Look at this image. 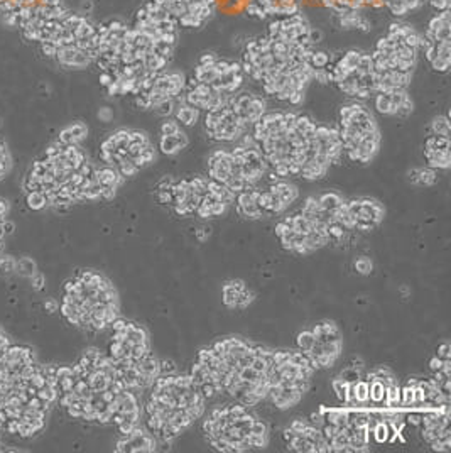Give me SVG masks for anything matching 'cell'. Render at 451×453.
Returning a JSON list of instances; mask_svg holds the SVG:
<instances>
[{"label": "cell", "instance_id": "obj_1", "mask_svg": "<svg viewBox=\"0 0 451 453\" xmlns=\"http://www.w3.org/2000/svg\"><path fill=\"white\" fill-rule=\"evenodd\" d=\"M66 10L63 0H0V17L26 39L44 20Z\"/></svg>", "mask_w": 451, "mask_h": 453}, {"label": "cell", "instance_id": "obj_2", "mask_svg": "<svg viewBox=\"0 0 451 453\" xmlns=\"http://www.w3.org/2000/svg\"><path fill=\"white\" fill-rule=\"evenodd\" d=\"M232 152L218 149L208 157V178L225 185L232 176Z\"/></svg>", "mask_w": 451, "mask_h": 453}, {"label": "cell", "instance_id": "obj_3", "mask_svg": "<svg viewBox=\"0 0 451 453\" xmlns=\"http://www.w3.org/2000/svg\"><path fill=\"white\" fill-rule=\"evenodd\" d=\"M235 207H237V213L243 218H248V220H257V218H262L264 213L259 210L257 203H255V186H248L247 190L240 191L237 193L235 196Z\"/></svg>", "mask_w": 451, "mask_h": 453}, {"label": "cell", "instance_id": "obj_4", "mask_svg": "<svg viewBox=\"0 0 451 453\" xmlns=\"http://www.w3.org/2000/svg\"><path fill=\"white\" fill-rule=\"evenodd\" d=\"M424 37L428 39V41H446V39H451L450 10L438 12L431 20H429V26H428V31H426Z\"/></svg>", "mask_w": 451, "mask_h": 453}, {"label": "cell", "instance_id": "obj_5", "mask_svg": "<svg viewBox=\"0 0 451 453\" xmlns=\"http://www.w3.org/2000/svg\"><path fill=\"white\" fill-rule=\"evenodd\" d=\"M88 136V127L83 122H74L69 123L68 127L59 132L58 142L61 144H73V146H80V142H83Z\"/></svg>", "mask_w": 451, "mask_h": 453}, {"label": "cell", "instance_id": "obj_6", "mask_svg": "<svg viewBox=\"0 0 451 453\" xmlns=\"http://www.w3.org/2000/svg\"><path fill=\"white\" fill-rule=\"evenodd\" d=\"M188 142L190 140H188L186 134L183 130H177L173 136H161V139H159V149L168 156H174L179 151H183L188 146Z\"/></svg>", "mask_w": 451, "mask_h": 453}, {"label": "cell", "instance_id": "obj_7", "mask_svg": "<svg viewBox=\"0 0 451 453\" xmlns=\"http://www.w3.org/2000/svg\"><path fill=\"white\" fill-rule=\"evenodd\" d=\"M95 176H97L98 183L104 188L108 190H119L123 181V178L119 174V171L115 168H112V166H100V168L95 166Z\"/></svg>", "mask_w": 451, "mask_h": 453}, {"label": "cell", "instance_id": "obj_8", "mask_svg": "<svg viewBox=\"0 0 451 453\" xmlns=\"http://www.w3.org/2000/svg\"><path fill=\"white\" fill-rule=\"evenodd\" d=\"M137 369H139V372L142 374V377H144L145 381L149 382V384H152V382L156 381V377L161 374L159 360L156 359V357L152 355L151 352H149L145 357H142L139 362H137Z\"/></svg>", "mask_w": 451, "mask_h": 453}, {"label": "cell", "instance_id": "obj_9", "mask_svg": "<svg viewBox=\"0 0 451 453\" xmlns=\"http://www.w3.org/2000/svg\"><path fill=\"white\" fill-rule=\"evenodd\" d=\"M269 190H272L274 193H278V196L282 200L284 205H287V207H289L293 201H296L297 196H299V191H297L296 186L291 185V183H286V181H278V179H276L274 183H271Z\"/></svg>", "mask_w": 451, "mask_h": 453}, {"label": "cell", "instance_id": "obj_10", "mask_svg": "<svg viewBox=\"0 0 451 453\" xmlns=\"http://www.w3.org/2000/svg\"><path fill=\"white\" fill-rule=\"evenodd\" d=\"M424 157L428 166L433 169H448L451 164V154L448 151H431L424 149Z\"/></svg>", "mask_w": 451, "mask_h": 453}, {"label": "cell", "instance_id": "obj_11", "mask_svg": "<svg viewBox=\"0 0 451 453\" xmlns=\"http://www.w3.org/2000/svg\"><path fill=\"white\" fill-rule=\"evenodd\" d=\"M174 115H176L177 123H183V125H194V123L198 122V119H200V110L183 102L179 107H176Z\"/></svg>", "mask_w": 451, "mask_h": 453}, {"label": "cell", "instance_id": "obj_12", "mask_svg": "<svg viewBox=\"0 0 451 453\" xmlns=\"http://www.w3.org/2000/svg\"><path fill=\"white\" fill-rule=\"evenodd\" d=\"M326 171H328V168L323 164H319V162H316L314 159L312 161H308L303 164V168H301V173L299 176L304 179H308V181H314V179H319L323 178V176L326 174Z\"/></svg>", "mask_w": 451, "mask_h": 453}, {"label": "cell", "instance_id": "obj_13", "mask_svg": "<svg viewBox=\"0 0 451 453\" xmlns=\"http://www.w3.org/2000/svg\"><path fill=\"white\" fill-rule=\"evenodd\" d=\"M372 435L377 443H387L392 440V436H397V433H394L387 421H375V424L372 426Z\"/></svg>", "mask_w": 451, "mask_h": 453}, {"label": "cell", "instance_id": "obj_14", "mask_svg": "<svg viewBox=\"0 0 451 453\" xmlns=\"http://www.w3.org/2000/svg\"><path fill=\"white\" fill-rule=\"evenodd\" d=\"M385 385L381 381L374 379V381L368 382V401L375 406H383L385 402Z\"/></svg>", "mask_w": 451, "mask_h": 453}, {"label": "cell", "instance_id": "obj_15", "mask_svg": "<svg viewBox=\"0 0 451 453\" xmlns=\"http://www.w3.org/2000/svg\"><path fill=\"white\" fill-rule=\"evenodd\" d=\"M330 61H331V56L328 54V52L325 51H310V54H308V66L312 70V71H316V70H325L326 66L330 65Z\"/></svg>", "mask_w": 451, "mask_h": 453}, {"label": "cell", "instance_id": "obj_16", "mask_svg": "<svg viewBox=\"0 0 451 453\" xmlns=\"http://www.w3.org/2000/svg\"><path fill=\"white\" fill-rule=\"evenodd\" d=\"M375 108L381 113H383V115H394V113H396V107H394L390 91L375 95Z\"/></svg>", "mask_w": 451, "mask_h": 453}, {"label": "cell", "instance_id": "obj_17", "mask_svg": "<svg viewBox=\"0 0 451 453\" xmlns=\"http://www.w3.org/2000/svg\"><path fill=\"white\" fill-rule=\"evenodd\" d=\"M287 448L293 452H299V453H318L316 452V447L314 443H311L310 440H306V438H303L301 435H296V436L293 438V440L289 441V443H286Z\"/></svg>", "mask_w": 451, "mask_h": 453}, {"label": "cell", "instance_id": "obj_18", "mask_svg": "<svg viewBox=\"0 0 451 453\" xmlns=\"http://www.w3.org/2000/svg\"><path fill=\"white\" fill-rule=\"evenodd\" d=\"M318 201H319L321 210H326V211H336V208L343 203L342 196H340L338 193H323L318 196Z\"/></svg>", "mask_w": 451, "mask_h": 453}, {"label": "cell", "instance_id": "obj_19", "mask_svg": "<svg viewBox=\"0 0 451 453\" xmlns=\"http://www.w3.org/2000/svg\"><path fill=\"white\" fill-rule=\"evenodd\" d=\"M431 132L433 136H445L450 137L451 125H450V115H438L431 122Z\"/></svg>", "mask_w": 451, "mask_h": 453}, {"label": "cell", "instance_id": "obj_20", "mask_svg": "<svg viewBox=\"0 0 451 453\" xmlns=\"http://www.w3.org/2000/svg\"><path fill=\"white\" fill-rule=\"evenodd\" d=\"M314 345H316V338H314V335L311 333V330H303L296 337V347L299 352H304V353L311 352V350L314 348Z\"/></svg>", "mask_w": 451, "mask_h": 453}, {"label": "cell", "instance_id": "obj_21", "mask_svg": "<svg viewBox=\"0 0 451 453\" xmlns=\"http://www.w3.org/2000/svg\"><path fill=\"white\" fill-rule=\"evenodd\" d=\"M26 203L34 211L44 210L46 207H49L46 196L42 193H39V191H26Z\"/></svg>", "mask_w": 451, "mask_h": 453}, {"label": "cell", "instance_id": "obj_22", "mask_svg": "<svg viewBox=\"0 0 451 453\" xmlns=\"http://www.w3.org/2000/svg\"><path fill=\"white\" fill-rule=\"evenodd\" d=\"M353 394L355 401L358 406H364L368 402V381L365 379H358L357 382H353Z\"/></svg>", "mask_w": 451, "mask_h": 453}, {"label": "cell", "instance_id": "obj_23", "mask_svg": "<svg viewBox=\"0 0 451 453\" xmlns=\"http://www.w3.org/2000/svg\"><path fill=\"white\" fill-rule=\"evenodd\" d=\"M438 179V174H436V169L433 168H417V178H416V185L417 186H433Z\"/></svg>", "mask_w": 451, "mask_h": 453}, {"label": "cell", "instance_id": "obj_24", "mask_svg": "<svg viewBox=\"0 0 451 453\" xmlns=\"http://www.w3.org/2000/svg\"><path fill=\"white\" fill-rule=\"evenodd\" d=\"M450 146V137L445 136H429L424 142V149L431 151H448Z\"/></svg>", "mask_w": 451, "mask_h": 453}, {"label": "cell", "instance_id": "obj_25", "mask_svg": "<svg viewBox=\"0 0 451 453\" xmlns=\"http://www.w3.org/2000/svg\"><path fill=\"white\" fill-rule=\"evenodd\" d=\"M385 406H390V408H399L400 406V385L397 382L394 384L387 385L385 389Z\"/></svg>", "mask_w": 451, "mask_h": 453}, {"label": "cell", "instance_id": "obj_26", "mask_svg": "<svg viewBox=\"0 0 451 453\" xmlns=\"http://www.w3.org/2000/svg\"><path fill=\"white\" fill-rule=\"evenodd\" d=\"M223 304L228 308H237L239 304V298H240V291H237L230 282H225L223 286Z\"/></svg>", "mask_w": 451, "mask_h": 453}, {"label": "cell", "instance_id": "obj_27", "mask_svg": "<svg viewBox=\"0 0 451 453\" xmlns=\"http://www.w3.org/2000/svg\"><path fill=\"white\" fill-rule=\"evenodd\" d=\"M326 233H328V239L330 242H340V240L345 239L347 235V228L343 226L342 224H338V222H331V224L326 225Z\"/></svg>", "mask_w": 451, "mask_h": 453}, {"label": "cell", "instance_id": "obj_28", "mask_svg": "<svg viewBox=\"0 0 451 453\" xmlns=\"http://www.w3.org/2000/svg\"><path fill=\"white\" fill-rule=\"evenodd\" d=\"M208 181H209V178H205V176H194V178L188 179L191 191H194L196 194H200L201 198L208 193Z\"/></svg>", "mask_w": 451, "mask_h": 453}, {"label": "cell", "instance_id": "obj_29", "mask_svg": "<svg viewBox=\"0 0 451 453\" xmlns=\"http://www.w3.org/2000/svg\"><path fill=\"white\" fill-rule=\"evenodd\" d=\"M10 161H12V159H10V152H9V149H7L5 142L0 139V179L9 173L10 164H12Z\"/></svg>", "mask_w": 451, "mask_h": 453}, {"label": "cell", "instance_id": "obj_30", "mask_svg": "<svg viewBox=\"0 0 451 453\" xmlns=\"http://www.w3.org/2000/svg\"><path fill=\"white\" fill-rule=\"evenodd\" d=\"M16 272H19L20 276H26V278H33L35 274L34 261L29 259V257H22L19 262H16Z\"/></svg>", "mask_w": 451, "mask_h": 453}, {"label": "cell", "instance_id": "obj_31", "mask_svg": "<svg viewBox=\"0 0 451 453\" xmlns=\"http://www.w3.org/2000/svg\"><path fill=\"white\" fill-rule=\"evenodd\" d=\"M353 267L358 274L368 276V274H372V271H374V262H372V259H368V257L362 256V257H357V259L353 261Z\"/></svg>", "mask_w": 451, "mask_h": 453}, {"label": "cell", "instance_id": "obj_32", "mask_svg": "<svg viewBox=\"0 0 451 453\" xmlns=\"http://www.w3.org/2000/svg\"><path fill=\"white\" fill-rule=\"evenodd\" d=\"M152 108H154V112L157 113V115L169 117L171 113H174V108H176V102H174V98H168V100L159 102V104L154 105Z\"/></svg>", "mask_w": 451, "mask_h": 453}, {"label": "cell", "instance_id": "obj_33", "mask_svg": "<svg viewBox=\"0 0 451 453\" xmlns=\"http://www.w3.org/2000/svg\"><path fill=\"white\" fill-rule=\"evenodd\" d=\"M374 372V379H377V381H381L383 385H390V384H394L396 382V376H394L392 372H390L387 367H377V369H374L372 370Z\"/></svg>", "mask_w": 451, "mask_h": 453}, {"label": "cell", "instance_id": "obj_34", "mask_svg": "<svg viewBox=\"0 0 451 453\" xmlns=\"http://www.w3.org/2000/svg\"><path fill=\"white\" fill-rule=\"evenodd\" d=\"M333 391H335V394H336V398L340 399V402H343L345 404L347 402V396H348V382H345L343 381L342 377H338V379H335L333 381Z\"/></svg>", "mask_w": 451, "mask_h": 453}, {"label": "cell", "instance_id": "obj_35", "mask_svg": "<svg viewBox=\"0 0 451 453\" xmlns=\"http://www.w3.org/2000/svg\"><path fill=\"white\" fill-rule=\"evenodd\" d=\"M429 63H431V68L434 70V71L446 73L451 65V56H436V58H433Z\"/></svg>", "mask_w": 451, "mask_h": 453}, {"label": "cell", "instance_id": "obj_36", "mask_svg": "<svg viewBox=\"0 0 451 453\" xmlns=\"http://www.w3.org/2000/svg\"><path fill=\"white\" fill-rule=\"evenodd\" d=\"M414 387L416 385L406 384L400 387V406H413L414 404Z\"/></svg>", "mask_w": 451, "mask_h": 453}, {"label": "cell", "instance_id": "obj_37", "mask_svg": "<svg viewBox=\"0 0 451 453\" xmlns=\"http://www.w3.org/2000/svg\"><path fill=\"white\" fill-rule=\"evenodd\" d=\"M177 130H181V125L177 123L176 119H166L164 122H162L161 125V136H173V134H176Z\"/></svg>", "mask_w": 451, "mask_h": 453}, {"label": "cell", "instance_id": "obj_38", "mask_svg": "<svg viewBox=\"0 0 451 453\" xmlns=\"http://www.w3.org/2000/svg\"><path fill=\"white\" fill-rule=\"evenodd\" d=\"M255 299V293L252 291V289L245 288L242 293H240V298H239V304H237V310H245V308L248 306V304H252Z\"/></svg>", "mask_w": 451, "mask_h": 453}, {"label": "cell", "instance_id": "obj_39", "mask_svg": "<svg viewBox=\"0 0 451 453\" xmlns=\"http://www.w3.org/2000/svg\"><path fill=\"white\" fill-rule=\"evenodd\" d=\"M198 392H200V396L201 398L207 401V399H211V398H215L218 392H216V387H215V384L213 382H203L201 385H198Z\"/></svg>", "mask_w": 451, "mask_h": 453}, {"label": "cell", "instance_id": "obj_40", "mask_svg": "<svg viewBox=\"0 0 451 453\" xmlns=\"http://www.w3.org/2000/svg\"><path fill=\"white\" fill-rule=\"evenodd\" d=\"M247 440H248V445H250V448H265V447H267V435L248 433L247 435Z\"/></svg>", "mask_w": 451, "mask_h": 453}, {"label": "cell", "instance_id": "obj_41", "mask_svg": "<svg viewBox=\"0 0 451 453\" xmlns=\"http://www.w3.org/2000/svg\"><path fill=\"white\" fill-rule=\"evenodd\" d=\"M413 110H414V104H413V100L407 97L406 100L400 104V107L397 108L396 117H399V119H406V117H409L411 113H413Z\"/></svg>", "mask_w": 451, "mask_h": 453}, {"label": "cell", "instance_id": "obj_42", "mask_svg": "<svg viewBox=\"0 0 451 453\" xmlns=\"http://www.w3.org/2000/svg\"><path fill=\"white\" fill-rule=\"evenodd\" d=\"M0 272L2 274L16 272V261L12 257H0Z\"/></svg>", "mask_w": 451, "mask_h": 453}, {"label": "cell", "instance_id": "obj_43", "mask_svg": "<svg viewBox=\"0 0 451 453\" xmlns=\"http://www.w3.org/2000/svg\"><path fill=\"white\" fill-rule=\"evenodd\" d=\"M340 377H342L345 382H348V384H351V382H357L358 379H360V374H358V369H355V367L350 366L348 369L343 370Z\"/></svg>", "mask_w": 451, "mask_h": 453}, {"label": "cell", "instance_id": "obj_44", "mask_svg": "<svg viewBox=\"0 0 451 453\" xmlns=\"http://www.w3.org/2000/svg\"><path fill=\"white\" fill-rule=\"evenodd\" d=\"M156 200L162 205H173L171 190H156Z\"/></svg>", "mask_w": 451, "mask_h": 453}, {"label": "cell", "instance_id": "obj_45", "mask_svg": "<svg viewBox=\"0 0 451 453\" xmlns=\"http://www.w3.org/2000/svg\"><path fill=\"white\" fill-rule=\"evenodd\" d=\"M250 433H254V435H267L269 433V428H267V424H265L262 419H254V423H252V426H250Z\"/></svg>", "mask_w": 451, "mask_h": 453}, {"label": "cell", "instance_id": "obj_46", "mask_svg": "<svg viewBox=\"0 0 451 453\" xmlns=\"http://www.w3.org/2000/svg\"><path fill=\"white\" fill-rule=\"evenodd\" d=\"M226 409H228V416H232V418H240V416H243L245 413H248V409L245 408L243 404H228L226 406Z\"/></svg>", "mask_w": 451, "mask_h": 453}, {"label": "cell", "instance_id": "obj_47", "mask_svg": "<svg viewBox=\"0 0 451 453\" xmlns=\"http://www.w3.org/2000/svg\"><path fill=\"white\" fill-rule=\"evenodd\" d=\"M226 208H228V205H226L225 201L215 200L211 205V215L213 217H222V215H225Z\"/></svg>", "mask_w": 451, "mask_h": 453}, {"label": "cell", "instance_id": "obj_48", "mask_svg": "<svg viewBox=\"0 0 451 453\" xmlns=\"http://www.w3.org/2000/svg\"><path fill=\"white\" fill-rule=\"evenodd\" d=\"M159 367H161V374H174L176 372V364L171 359L159 360Z\"/></svg>", "mask_w": 451, "mask_h": 453}, {"label": "cell", "instance_id": "obj_49", "mask_svg": "<svg viewBox=\"0 0 451 453\" xmlns=\"http://www.w3.org/2000/svg\"><path fill=\"white\" fill-rule=\"evenodd\" d=\"M436 357H439L441 360L451 359V345H450V342H445V343H441V345L438 347V350H436Z\"/></svg>", "mask_w": 451, "mask_h": 453}, {"label": "cell", "instance_id": "obj_50", "mask_svg": "<svg viewBox=\"0 0 451 453\" xmlns=\"http://www.w3.org/2000/svg\"><path fill=\"white\" fill-rule=\"evenodd\" d=\"M429 5L436 10V12H443V10H450V0H426Z\"/></svg>", "mask_w": 451, "mask_h": 453}, {"label": "cell", "instance_id": "obj_51", "mask_svg": "<svg viewBox=\"0 0 451 453\" xmlns=\"http://www.w3.org/2000/svg\"><path fill=\"white\" fill-rule=\"evenodd\" d=\"M308 424H310V423H306V421H304V419H294L293 423L289 424V428L294 431V433H297V435H299L301 431H303L304 428L308 426Z\"/></svg>", "mask_w": 451, "mask_h": 453}, {"label": "cell", "instance_id": "obj_52", "mask_svg": "<svg viewBox=\"0 0 451 453\" xmlns=\"http://www.w3.org/2000/svg\"><path fill=\"white\" fill-rule=\"evenodd\" d=\"M31 279H33V288L35 289V291H39V289L44 288V276H42L41 272H35Z\"/></svg>", "mask_w": 451, "mask_h": 453}, {"label": "cell", "instance_id": "obj_53", "mask_svg": "<svg viewBox=\"0 0 451 453\" xmlns=\"http://www.w3.org/2000/svg\"><path fill=\"white\" fill-rule=\"evenodd\" d=\"M10 345V338H9V335L5 333V331L0 328V357H2V353L5 352V348L7 347Z\"/></svg>", "mask_w": 451, "mask_h": 453}, {"label": "cell", "instance_id": "obj_54", "mask_svg": "<svg viewBox=\"0 0 451 453\" xmlns=\"http://www.w3.org/2000/svg\"><path fill=\"white\" fill-rule=\"evenodd\" d=\"M404 3H406V7H407V10H417V9H421L422 5L426 3V0H404Z\"/></svg>", "mask_w": 451, "mask_h": 453}, {"label": "cell", "instance_id": "obj_55", "mask_svg": "<svg viewBox=\"0 0 451 453\" xmlns=\"http://www.w3.org/2000/svg\"><path fill=\"white\" fill-rule=\"evenodd\" d=\"M323 423H325V418H323V413H321V411H319V413H312V415H311V423H310V424H312V426H316V428H321Z\"/></svg>", "mask_w": 451, "mask_h": 453}, {"label": "cell", "instance_id": "obj_56", "mask_svg": "<svg viewBox=\"0 0 451 453\" xmlns=\"http://www.w3.org/2000/svg\"><path fill=\"white\" fill-rule=\"evenodd\" d=\"M443 366V360L439 359V357H433L431 360H429V369H431V372H436V370H439Z\"/></svg>", "mask_w": 451, "mask_h": 453}, {"label": "cell", "instance_id": "obj_57", "mask_svg": "<svg viewBox=\"0 0 451 453\" xmlns=\"http://www.w3.org/2000/svg\"><path fill=\"white\" fill-rule=\"evenodd\" d=\"M208 237H209V228H208V226H203V228L196 230V239L198 240H201V242H203V240H207Z\"/></svg>", "mask_w": 451, "mask_h": 453}, {"label": "cell", "instance_id": "obj_58", "mask_svg": "<svg viewBox=\"0 0 451 453\" xmlns=\"http://www.w3.org/2000/svg\"><path fill=\"white\" fill-rule=\"evenodd\" d=\"M228 282L233 286V288L237 289V291H240V293H242L243 289L247 288V286H245V282L242 281V279H233V281H228Z\"/></svg>", "mask_w": 451, "mask_h": 453}, {"label": "cell", "instance_id": "obj_59", "mask_svg": "<svg viewBox=\"0 0 451 453\" xmlns=\"http://www.w3.org/2000/svg\"><path fill=\"white\" fill-rule=\"evenodd\" d=\"M58 306H59V304L56 303V301H52V299H49V301H46V310H48V311H54Z\"/></svg>", "mask_w": 451, "mask_h": 453}]
</instances>
